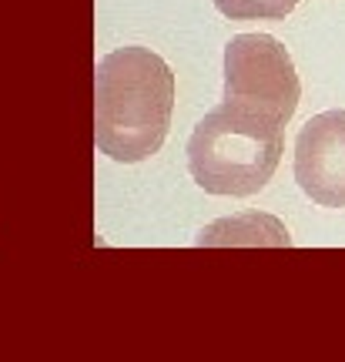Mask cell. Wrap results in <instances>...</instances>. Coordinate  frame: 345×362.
I'll return each instance as SVG.
<instances>
[{"instance_id":"7a4b0ae2","label":"cell","mask_w":345,"mask_h":362,"mask_svg":"<svg viewBox=\"0 0 345 362\" xmlns=\"http://www.w3.org/2000/svg\"><path fill=\"white\" fill-rule=\"evenodd\" d=\"M281 151V124L221 101L194 124L188 138V171L201 192L248 198L271 181Z\"/></svg>"},{"instance_id":"277c9868","label":"cell","mask_w":345,"mask_h":362,"mask_svg":"<svg viewBox=\"0 0 345 362\" xmlns=\"http://www.w3.org/2000/svg\"><path fill=\"white\" fill-rule=\"evenodd\" d=\"M295 181L322 208H345V111L308 117L295 138Z\"/></svg>"},{"instance_id":"3957f363","label":"cell","mask_w":345,"mask_h":362,"mask_svg":"<svg viewBox=\"0 0 345 362\" xmlns=\"http://www.w3.org/2000/svg\"><path fill=\"white\" fill-rule=\"evenodd\" d=\"M302 98L292 54L271 34H238L225 44V101L288 124Z\"/></svg>"},{"instance_id":"5b68a950","label":"cell","mask_w":345,"mask_h":362,"mask_svg":"<svg viewBox=\"0 0 345 362\" xmlns=\"http://www.w3.org/2000/svg\"><path fill=\"white\" fill-rule=\"evenodd\" d=\"M302 0H215L218 13L228 21H281L298 7Z\"/></svg>"},{"instance_id":"6da1fadb","label":"cell","mask_w":345,"mask_h":362,"mask_svg":"<svg viewBox=\"0 0 345 362\" xmlns=\"http://www.w3.org/2000/svg\"><path fill=\"white\" fill-rule=\"evenodd\" d=\"M175 111V74L151 47H117L94 74V141L117 165L161 151Z\"/></svg>"}]
</instances>
